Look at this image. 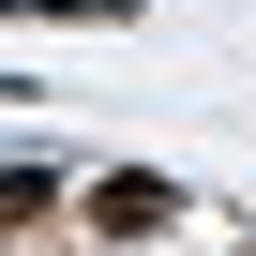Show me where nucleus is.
<instances>
[{
	"label": "nucleus",
	"mask_w": 256,
	"mask_h": 256,
	"mask_svg": "<svg viewBox=\"0 0 256 256\" xmlns=\"http://www.w3.org/2000/svg\"><path fill=\"white\" fill-rule=\"evenodd\" d=\"M166 211H181V196H166V181H90V226H106V241H151V226H166Z\"/></svg>",
	"instance_id": "obj_1"
}]
</instances>
